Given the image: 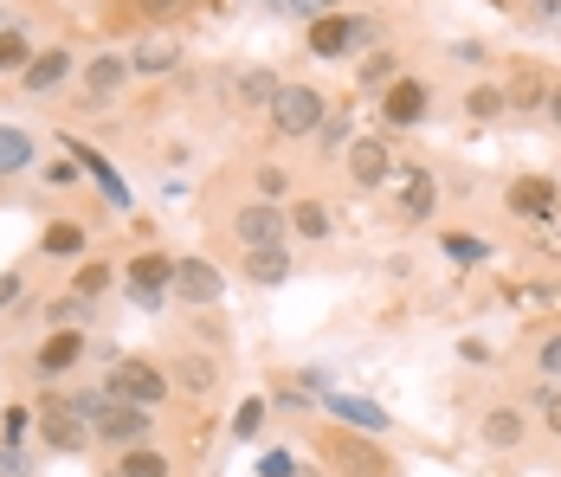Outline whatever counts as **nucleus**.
<instances>
[{
  "mask_svg": "<svg viewBox=\"0 0 561 477\" xmlns=\"http://www.w3.org/2000/svg\"><path fill=\"white\" fill-rule=\"evenodd\" d=\"M317 452H323L342 477H393V458L375 439H362L355 425H323V432H317Z\"/></svg>",
  "mask_w": 561,
  "mask_h": 477,
  "instance_id": "obj_1",
  "label": "nucleus"
},
{
  "mask_svg": "<svg viewBox=\"0 0 561 477\" xmlns=\"http://www.w3.org/2000/svg\"><path fill=\"white\" fill-rule=\"evenodd\" d=\"M265 116H272V129H278V136H290V143H297V136H317V129H323L330 98H323L317 84H278V98H272V110H265Z\"/></svg>",
  "mask_w": 561,
  "mask_h": 477,
  "instance_id": "obj_2",
  "label": "nucleus"
},
{
  "mask_svg": "<svg viewBox=\"0 0 561 477\" xmlns=\"http://www.w3.org/2000/svg\"><path fill=\"white\" fill-rule=\"evenodd\" d=\"M104 394H111V400H136V407L156 413V407L169 400V374L156 368L149 355H123V362L111 368V381H104Z\"/></svg>",
  "mask_w": 561,
  "mask_h": 477,
  "instance_id": "obj_3",
  "label": "nucleus"
},
{
  "mask_svg": "<svg viewBox=\"0 0 561 477\" xmlns=\"http://www.w3.org/2000/svg\"><path fill=\"white\" fill-rule=\"evenodd\" d=\"M149 425H156L149 407H136V400H111V394H104V407L91 413V432H98L104 445H142Z\"/></svg>",
  "mask_w": 561,
  "mask_h": 477,
  "instance_id": "obj_4",
  "label": "nucleus"
},
{
  "mask_svg": "<svg viewBox=\"0 0 561 477\" xmlns=\"http://www.w3.org/2000/svg\"><path fill=\"white\" fill-rule=\"evenodd\" d=\"M368 20H355V13H317L310 20V53L317 58H348L355 46H368Z\"/></svg>",
  "mask_w": 561,
  "mask_h": 477,
  "instance_id": "obj_5",
  "label": "nucleus"
},
{
  "mask_svg": "<svg viewBox=\"0 0 561 477\" xmlns=\"http://www.w3.org/2000/svg\"><path fill=\"white\" fill-rule=\"evenodd\" d=\"M39 439H46L53 452H84L98 432H91V420H84L71 400H46V407H39Z\"/></svg>",
  "mask_w": 561,
  "mask_h": 477,
  "instance_id": "obj_6",
  "label": "nucleus"
},
{
  "mask_svg": "<svg viewBox=\"0 0 561 477\" xmlns=\"http://www.w3.org/2000/svg\"><path fill=\"white\" fill-rule=\"evenodd\" d=\"M169 284H174V259H162V252L129 259V297H136V310H162Z\"/></svg>",
  "mask_w": 561,
  "mask_h": 477,
  "instance_id": "obj_7",
  "label": "nucleus"
},
{
  "mask_svg": "<svg viewBox=\"0 0 561 477\" xmlns=\"http://www.w3.org/2000/svg\"><path fill=\"white\" fill-rule=\"evenodd\" d=\"M426 110H433V91H426L420 78H393L388 91H381V116H388L393 129H413V123H426Z\"/></svg>",
  "mask_w": 561,
  "mask_h": 477,
  "instance_id": "obj_8",
  "label": "nucleus"
},
{
  "mask_svg": "<svg viewBox=\"0 0 561 477\" xmlns=\"http://www.w3.org/2000/svg\"><path fill=\"white\" fill-rule=\"evenodd\" d=\"M174 291H181V304H194V310H207V304H220V271L207 265V259H174Z\"/></svg>",
  "mask_w": 561,
  "mask_h": 477,
  "instance_id": "obj_9",
  "label": "nucleus"
},
{
  "mask_svg": "<svg viewBox=\"0 0 561 477\" xmlns=\"http://www.w3.org/2000/svg\"><path fill=\"white\" fill-rule=\"evenodd\" d=\"M220 91H226V104H239V110H272V98H278V78L252 65V71H226Z\"/></svg>",
  "mask_w": 561,
  "mask_h": 477,
  "instance_id": "obj_10",
  "label": "nucleus"
},
{
  "mask_svg": "<svg viewBox=\"0 0 561 477\" xmlns=\"http://www.w3.org/2000/svg\"><path fill=\"white\" fill-rule=\"evenodd\" d=\"M556 181L549 174H516L504 188V201H510V213H523V219H549V207H556Z\"/></svg>",
  "mask_w": 561,
  "mask_h": 477,
  "instance_id": "obj_11",
  "label": "nucleus"
},
{
  "mask_svg": "<svg viewBox=\"0 0 561 477\" xmlns=\"http://www.w3.org/2000/svg\"><path fill=\"white\" fill-rule=\"evenodd\" d=\"M342 161H348V181H355V188H381V181L393 174L388 143H368V136H362V143H348V149H342Z\"/></svg>",
  "mask_w": 561,
  "mask_h": 477,
  "instance_id": "obj_12",
  "label": "nucleus"
},
{
  "mask_svg": "<svg viewBox=\"0 0 561 477\" xmlns=\"http://www.w3.org/2000/svg\"><path fill=\"white\" fill-rule=\"evenodd\" d=\"M123 78H129V58H116V53H104V58H91L84 65V104L91 110H104L123 91Z\"/></svg>",
  "mask_w": 561,
  "mask_h": 477,
  "instance_id": "obj_13",
  "label": "nucleus"
},
{
  "mask_svg": "<svg viewBox=\"0 0 561 477\" xmlns=\"http://www.w3.org/2000/svg\"><path fill=\"white\" fill-rule=\"evenodd\" d=\"M78 362H84V336H78V329H53V336L39 342V355H33V368L46 374V381H53V374H71Z\"/></svg>",
  "mask_w": 561,
  "mask_h": 477,
  "instance_id": "obj_14",
  "label": "nucleus"
},
{
  "mask_svg": "<svg viewBox=\"0 0 561 477\" xmlns=\"http://www.w3.org/2000/svg\"><path fill=\"white\" fill-rule=\"evenodd\" d=\"M232 226H239V239H245V246H278V239H284V213L272 207V201L239 207V219H232Z\"/></svg>",
  "mask_w": 561,
  "mask_h": 477,
  "instance_id": "obj_15",
  "label": "nucleus"
},
{
  "mask_svg": "<svg viewBox=\"0 0 561 477\" xmlns=\"http://www.w3.org/2000/svg\"><path fill=\"white\" fill-rule=\"evenodd\" d=\"M433 207H439V181L426 168H407L400 174V213L407 219H433Z\"/></svg>",
  "mask_w": 561,
  "mask_h": 477,
  "instance_id": "obj_16",
  "label": "nucleus"
},
{
  "mask_svg": "<svg viewBox=\"0 0 561 477\" xmlns=\"http://www.w3.org/2000/svg\"><path fill=\"white\" fill-rule=\"evenodd\" d=\"M65 78H71V53H33L26 58V71H20V84H26V91H39V98H46V91H58V84H65Z\"/></svg>",
  "mask_w": 561,
  "mask_h": 477,
  "instance_id": "obj_17",
  "label": "nucleus"
},
{
  "mask_svg": "<svg viewBox=\"0 0 561 477\" xmlns=\"http://www.w3.org/2000/svg\"><path fill=\"white\" fill-rule=\"evenodd\" d=\"M549 91H556V84H549V78L536 71V65H516V71H510L504 104H516V110H536V104H549Z\"/></svg>",
  "mask_w": 561,
  "mask_h": 477,
  "instance_id": "obj_18",
  "label": "nucleus"
},
{
  "mask_svg": "<svg viewBox=\"0 0 561 477\" xmlns=\"http://www.w3.org/2000/svg\"><path fill=\"white\" fill-rule=\"evenodd\" d=\"M245 277L252 284H284L290 277V252L284 246H245Z\"/></svg>",
  "mask_w": 561,
  "mask_h": 477,
  "instance_id": "obj_19",
  "label": "nucleus"
},
{
  "mask_svg": "<svg viewBox=\"0 0 561 477\" xmlns=\"http://www.w3.org/2000/svg\"><path fill=\"white\" fill-rule=\"evenodd\" d=\"M523 432H529V420H523L516 407H491V413H484V445H497V452H516Z\"/></svg>",
  "mask_w": 561,
  "mask_h": 477,
  "instance_id": "obj_20",
  "label": "nucleus"
},
{
  "mask_svg": "<svg viewBox=\"0 0 561 477\" xmlns=\"http://www.w3.org/2000/svg\"><path fill=\"white\" fill-rule=\"evenodd\" d=\"M330 413H342V425H355V432H388V413L375 400H355V394H336Z\"/></svg>",
  "mask_w": 561,
  "mask_h": 477,
  "instance_id": "obj_21",
  "label": "nucleus"
},
{
  "mask_svg": "<svg viewBox=\"0 0 561 477\" xmlns=\"http://www.w3.org/2000/svg\"><path fill=\"white\" fill-rule=\"evenodd\" d=\"M174 65H181V46H174V39H149V46L129 53V71H142V78H162Z\"/></svg>",
  "mask_w": 561,
  "mask_h": 477,
  "instance_id": "obj_22",
  "label": "nucleus"
},
{
  "mask_svg": "<svg viewBox=\"0 0 561 477\" xmlns=\"http://www.w3.org/2000/svg\"><path fill=\"white\" fill-rule=\"evenodd\" d=\"M393 78H400V58H393L388 46H375V53L362 58V71H355V84H362V91H388Z\"/></svg>",
  "mask_w": 561,
  "mask_h": 477,
  "instance_id": "obj_23",
  "label": "nucleus"
},
{
  "mask_svg": "<svg viewBox=\"0 0 561 477\" xmlns=\"http://www.w3.org/2000/svg\"><path fill=\"white\" fill-rule=\"evenodd\" d=\"M71 156H78V168H84V174H98V188L111 194V207H129V194H123V181L111 174V161L98 156V149H84V143H71Z\"/></svg>",
  "mask_w": 561,
  "mask_h": 477,
  "instance_id": "obj_24",
  "label": "nucleus"
},
{
  "mask_svg": "<svg viewBox=\"0 0 561 477\" xmlns=\"http://www.w3.org/2000/svg\"><path fill=\"white\" fill-rule=\"evenodd\" d=\"M33 168V136L26 129H0V181Z\"/></svg>",
  "mask_w": 561,
  "mask_h": 477,
  "instance_id": "obj_25",
  "label": "nucleus"
},
{
  "mask_svg": "<svg viewBox=\"0 0 561 477\" xmlns=\"http://www.w3.org/2000/svg\"><path fill=\"white\" fill-rule=\"evenodd\" d=\"M174 381H181L187 394H214V381H220V368H214L207 355H181V368H174Z\"/></svg>",
  "mask_w": 561,
  "mask_h": 477,
  "instance_id": "obj_26",
  "label": "nucleus"
},
{
  "mask_svg": "<svg viewBox=\"0 0 561 477\" xmlns=\"http://www.w3.org/2000/svg\"><path fill=\"white\" fill-rule=\"evenodd\" d=\"M174 465L162 458V452H149V445H129L123 452V477H169Z\"/></svg>",
  "mask_w": 561,
  "mask_h": 477,
  "instance_id": "obj_27",
  "label": "nucleus"
},
{
  "mask_svg": "<svg viewBox=\"0 0 561 477\" xmlns=\"http://www.w3.org/2000/svg\"><path fill=\"white\" fill-rule=\"evenodd\" d=\"M46 252H58V259H78L84 252V226H71V219H58V226H46V239H39Z\"/></svg>",
  "mask_w": 561,
  "mask_h": 477,
  "instance_id": "obj_28",
  "label": "nucleus"
},
{
  "mask_svg": "<svg viewBox=\"0 0 561 477\" xmlns=\"http://www.w3.org/2000/svg\"><path fill=\"white\" fill-rule=\"evenodd\" d=\"M290 226H297L304 239H323V232H330V207H323V201H297V207H290Z\"/></svg>",
  "mask_w": 561,
  "mask_h": 477,
  "instance_id": "obj_29",
  "label": "nucleus"
},
{
  "mask_svg": "<svg viewBox=\"0 0 561 477\" xmlns=\"http://www.w3.org/2000/svg\"><path fill=\"white\" fill-rule=\"evenodd\" d=\"M439 246H446V259H458V265H484V259H491V246L471 239V232H446Z\"/></svg>",
  "mask_w": 561,
  "mask_h": 477,
  "instance_id": "obj_30",
  "label": "nucleus"
},
{
  "mask_svg": "<svg viewBox=\"0 0 561 477\" xmlns=\"http://www.w3.org/2000/svg\"><path fill=\"white\" fill-rule=\"evenodd\" d=\"M71 291H78L84 304H91V297H104V291H111V265H104V259H91V265H78V277H71Z\"/></svg>",
  "mask_w": 561,
  "mask_h": 477,
  "instance_id": "obj_31",
  "label": "nucleus"
},
{
  "mask_svg": "<svg viewBox=\"0 0 561 477\" xmlns=\"http://www.w3.org/2000/svg\"><path fill=\"white\" fill-rule=\"evenodd\" d=\"M26 58H33V46H26L20 33H7V26H0V78H20V71H26Z\"/></svg>",
  "mask_w": 561,
  "mask_h": 477,
  "instance_id": "obj_32",
  "label": "nucleus"
},
{
  "mask_svg": "<svg viewBox=\"0 0 561 477\" xmlns=\"http://www.w3.org/2000/svg\"><path fill=\"white\" fill-rule=\"evenodd\" d=\"M265 420H272V407H265V400H245L239 420H232V439H259V425Z\"/></svg>",
  "mask_w": 561,
  "mask_h": 477,
  "instance_id": "obj_33",
  "label": "nucleus"
},
{
  "mask_svg": "<svg viewBox=\"0 0 561 477\" xmlns=\"http://www.w3.org/2000/svg\"><path fill=\"white\" fill-rule=\"evenodd\" d=\"M465 110H471V116H478V123H491V116H504V91H491V84H484V91H471V98H465Z\"/></svg>",
  "mask_w": 561,
  "mask_h": 477,
  "instance_id": "obj_34",
  "label": "nucleus"
},
{
  "mask_svg": "<svg viewBox=\"0 0 561 477\" xmlns=\"http://www.w3.org/2000/svg\"><path fill=\"white\" fill-rule=\"evenodd\" d=\"M78 317H84V297H78V291L58 297V304H46V322H53V329H78Z\"/></svg>",
  "mask_w": 561,
  "mask_h": 477,
  "instance_id": "obj_35",
  "label": "nucleus"
},
{
  "mask_svg": "<svg viewBox=\"0 0 561 477\" xmlns=\"http://www.w3.org/2000/svg\"><path fill=\"white\" fill-rule=\"evenodd\" d=\"M136 7H142L149 20H181V13H187V7H201V0H136Z\"/></svg>",
  "mask_w": 561,
  "mask_h": 477,
  "instance_id": "obj_36",
  "label": "nucleus"
},
{
  "mask_svg": "<svg viewBox=\"0 0 561 477\" xmlns=\"http://www.w3.org/2000/svg\"><path fill=\"white\" fill-rule=\"evenodd\" d=\"M265 477H297V458L290 452H265V465H259Z\"/></svg>",
  "mask_w": 561,
  "mask_h": 477,
  "instance_id": "obj_37",
  "label": "nucleus"
},
{
  "mask_svg": "<svg viewBox=\"0 0 561 477\" xmlns=\"http://www.w3.org/2000/svg\"><path fill=\"white\" fill-rule=\"evenodd\" d=\"M536 368H542V374H561V336H549V342H542V362H536Z\"/></svg>",
  "mask_w": 561,
  "mask_h": 477,
  "instance_id": "obj_38",
  "label": "nucleus"
},
{
  "mask_svg": "<svg viewBox=\"0 0 561 477\" xmlns=\"http://www.w3.org/2000/svg\"><path fill=\"white\" fill-rule=\"evenodd\" d=\"M0 477H26V458L13 445H0Z\"/></svg>",
  "mask_w": 561,
  "mask_h": 477,
  "instance_id": "obj_39",
  "label": "nucleus"
},
{
  "mask_svg": "<svg viewBox=\"0 0 561 477\" xmlns=\"http://www.w3.org/2000/svg\"><path fill=\"white\" fill-rule=\"evenodd\" d=\"M342 136H348V123H342V116H336V123H323V149H342Z\"/></svg>",
  "mask_w": 561,
  "mask_h": 477,
  "instance_id": "obj_40",
  "label": "nucleus"
},
{
  "mask_svg": "<svg viewBox=\"0 0 561 477\" xmlns=\"http://www.w3.org/2000/svg\"><path fill=\"white\" fill-rule=\"evenodd\" d=\"M13 297H20V277H13V271H0V310H7Z\"/></svg>",
  "mask_w": 561,
  "mask_h": 477,
  "instance_id": "obj_41",
  "label": "nucleus"
},
{
  "mask_svg": "<svg viewBox=\"0 0 561 477\" xmlns=\"http://www.w3.org/2000/svg\"><path fill=\"white\" fill-rule=\"evenodd\" d=\"M284 7H290V13H304V20H310V13H323V7H330V0H284Z\"/></svg>",
  "mask_w": 561,
  "mask_h": 477,
  "instance_id": "obj_42",
  "label": "nucleus"
},
{
  "mask_svg": "<svg viewBox=\"0 0 561 477\" xmlns=\"http://www.w3.org/2000/svg\"><path fill=\"white\" fill-rule=\"evenodd\" d=\"M549 432H556V439H561V394H556V400H549Z\"/></svg>",
  "mask_w": 561,
  "mask_h": 477,
  "instance_id": "obj_43",
  "label": "nucleus"
},
{
  "mask_svg": "<svg viewBox=\"0 0 561 477\" xmlns=\"http://www.w3.org/2000/svg\"><path fill=\"white\" fill-rule=\"evenodd\" d=\"M536 13H542V20H561V0H536Z\"/></svg>",
  "mask_w": 561,
  "mask_h": 477,
  "instance_id": "obj_44",
  "label": "nucleus"
},
{
  "mask_svg": "<svg viewBox=\"0 0 561 477\" xmlns=\"http://www.w3.org/2000/svg\"><path fill=\"white\" fill-rule=\"evenodd\" d=\"M549 116H556V123H561V84H556V91H549Z\"/></svg>",
  "mask_w": 561,
  "mask_h": 477,
  "instance_id": "obj_45",
  "label": "nucleus"
},
{
  "mask_svg": "<svg viewBox=\"0 0 561 477\" xmlns=\"http://www.w3.org/2000/svg\"><path fill=\"white\" fill-rule=\"evenodd\" d=\"M549 213H556V219H561V194H556V207H549Z\"/></svg>",
  "mask_w": 561,
  "mask_h": 477,
  "instance_id": "obj_46",
  "label": "nucleus"
}]
</instances>
